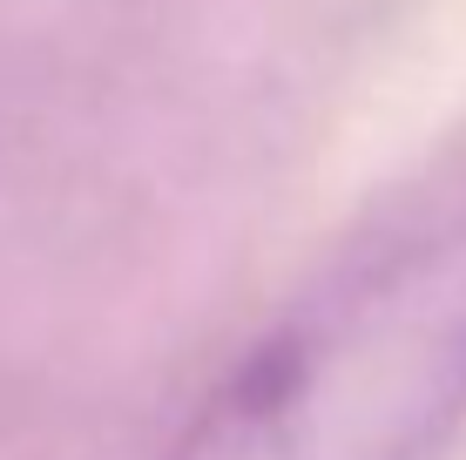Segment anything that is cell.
<instances>
[{
	"label": "cell",
	"instance_id": "cell-1",
	"mask_svg": "<svg viewBox=\"0 0 466 460\" xmlns=\"http://www.w3.org/2000/svg\"><path fill=\"white\" fill-rule=\"evenodd\" d=\"M466 434V177L318 271L156 460H446Z\"/></svg>",
	"mask_w": 466,
	"mask_h": 460
}]
</instances>
